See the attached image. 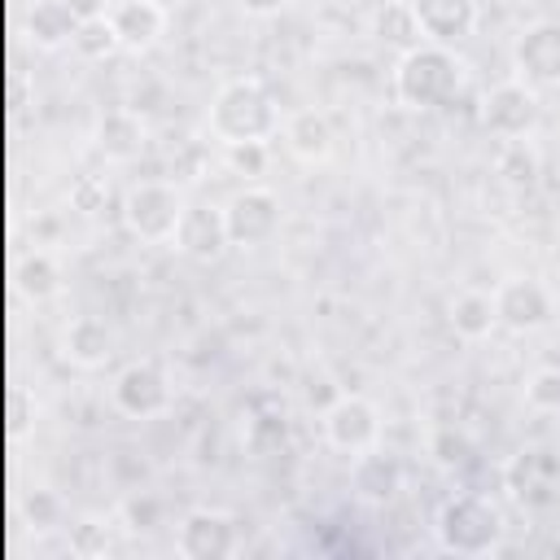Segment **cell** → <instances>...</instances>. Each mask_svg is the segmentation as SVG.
Listing matches in <instances>:
<instances>
[{"mask_svg": "<svg viewBox=\"0 0 560 560\" xmlns=\"http://www.w3.org/2000/svg\"><path fill=\"white\" fill-rule=\"evenodd\" d=\"M109 22H114V35H118V44L127 48V52H149L158 39H162V31H166V9L162 4H153V0H114L109 9Z\"/></svg>", "mask_w": 560, "mask_h": 560, "instance_id": "19", "label": "cell"}, {"mask_svg": "<svg viewBox=\"0 0 560 560\" xmlns=\"http://www.w3.org/2000/svg\"><path fill=\"white\" fill-rule=\"evenodd\" d=\"M79 22H83V18L70 9V0H31L26 13H22L26 39H31L35 48H44V52L70 44L74 31H79Z\"/></svg>", "mask_w": 560, "mask_h": 560, "instance_id": "20", "label": "cell"}, {"mask_svg": "<svg viewBox=\"0 0 560 560\" xmlns=\"http://www.w3.org/2000/svg\"><path fill=\"white\" fill-rule=\"evenodd\" d=\"M118 521L127 534H153L158 525H166V503L149 490H131L122 503H118Z\"/></svg>", "mask_w": 560, "mask_h": 560, "instance_id": "24", "label": "cell"}, {"mask_svg": "<svg viewBox=\"0 0 560 560\" xmlns=\"http://www.w3.org/2000/svg\"><path fill=\"white\" fill-rule=\"evenodd\" d=\"M70 48H74L79 57H88V61H105V57H109L114 48H122V44H118V35H114L109 13H101V18H83V22H79Z\"/></svg>", "mask_w": 560, "mask_h": 560, "instance_id": "25", "label": "cell"}, {"mask_svg": "<svg viewBox=\"0 0 560 560\" xmlns=\"http://www.w3.org/2000/svg\"><path fill=\"white\" fill-rule=\"evenodd\" d=\"M92 144L105 162H136L149 144V122L140 109L131 105H114V109H101L96 114V127H92Z\"/></svg>", "mask_w": 560, "mask_h": 560, "instance_id": "14", "label": "cell"}, {"mask_svg": "<svg viewBox=\"0 0 560 560\" xmlns=\"http://www.w3.org/2000/svg\"><path fill=\"white\" fill-rule=\"evenodd\" d=\"M433 538L451 556H490L503 542V516L486 494H451L433 516Z\"/></svg>", "mask_w": 560, "mask_h": 560, "instance_id": "3", "label": "cell"}, {"mask_svg": "<svg viewBox=\"0 0 560 560\" xmlns=\"http://www.w3.org/2000/svg\"><path fill=\"white\" fill-rule=\"evenodd\" d=\"M376 31H381V39L398 44L402 52H407V48H416V44H424V39H420V31H416V22H411L407 0H402V4H389V9L376 18Z\"/></svg>", "mask_w": 560, "mask_h": 560, "instance_id": "29", "label": "cell"}, {"mask_svg": "<svg viewBox=\"0 0 560 560\" xmlns=\"http://www.w3.org/2000/svg\"><path fill=\"white\" fill-rule=\"evenodd\" d=\"M525 402L534 411H560V368H538L525 381Z\"/></svg>", "mask_w": 560, "mask_h": 560, "instance_id": "31", "label": "cell"}, {"mask_svg": "<svg viewBox=\"0 0 560 560\" xmlns=\"http://www.w3.org/2000/svg\"><path fill=\"white\" fill-rule=\"evenodd\" d=\"M114 547V525L105 516H79L70 525V551L74 556H105Z\"/></svg>", "mask_w": 560, "mask_h": 560, "instance_id": "27", "label": "cell"}, {"mask_svg": "<svg viewBox=\"0 0 560 560\" xmlns=\"http://www.w3.org/2000/svg\"><path fill=\"white\" fill-rule=\"evenodd\" d=\"M503 490L521 508H529V512L560 508V451H551V446H521L503 464Z\"/></svg>", "mask_w": 560, "mask_h": 560, "instance_id": "5", "label": "cell"}, {"mask_svg": "<svg viewBox=\"0 0 560 560\" xmlns=\"http://www.w3.org/2000/svg\"><path fill=\"white\" fill-rule=\"evenodd\" d=\"M512 74L534 92L560 88V18H538L512 39Z\"/></svg>", "mask_w": 560, "mask_h": 560, "instance_id": "10", "label": "cell"}, {"mask_svg": "<svg viewBox=\"0 0 560 560\" xmlns=\"http://www.w3.org/2000/svg\"><path fill=\"white\" fill-rule=\"evenodd\" d=\"M61 516H66V508H61V499L52 494V490H26L22 494V521L35 529V534H48V529H57L61 525Z\"/></svg>", "mask_w": 560, "mask_h": 560, "instance_id": "28", "label": "cell"}, {"mask_svg": "<svg viewBox=\"0 0 560 560\" xmlns=\"http://www.w3.org/2000/svg\"><path fill=\"white\" fill-rule=\"evenodd\" d=\"M319 429H324V442L332 451L354 459V455L381 446V407L363 394H337L319 411Z\"/></svg>", "mask_w": 560, "mask_h": 560, "instance_id": "7", "label": "cell"}, {"mask_svg": "<svg viewBox=\"0 0 560 560\" xmlns=\"http://www.w3.org/2000/svg\"><path fill=\"white\" fill-rule=\"evenodd\" d=\"M350 490H354L359 503H372V508L394 503L398 490H402V464H398V455H389L381 446L354 455V464H350Z\"/></svg>", "mask_w": 560, "mask_h": 560, "instance_id": "17", "label": "cell"}, {"mask_svg": "<svg viewBox=\"0 0 560 560\" xmlns=\"http://www.w3.org/2000/svg\"><path fill=\"white\" fill-rule=\"evenodd\" d=\"M429 455H433L442 468H459V464H468V459L477 455V446H472V438H468L464 429L442 424V429L429 433Z\"/></svg>", "mask_w": 560, "mask_h": 560, "instance_id": "26", "label": "cell"}, {"mask_svg": "<svg viewBox=\"0 0 560 560\" xmlns=\"http://www.w3.org/2000/svg\"><path fill=\"white\" fill-rule=\"evenodd\" d=\"M538 122V92L529 83H521L516 74L494 83L486 96H481V127L499 140H521L529 136Z\"/></svg>", "mask_w": 560, "mask_h": 560, "instance_id": "11", "label": "cell"}, {"mask_svg": "<svg viewBox=\"0 0 560 560\" xmlns=\"http://www.w3.org/2000/svg\"><path fill=\"white\" fill-rule=\"evenodd\" d=\"M468 66L455 48L446 44H416L407 52H398L394 66V101L411 114H429V109H446L459 92H464Z\"/></svg>", "mask_w": 560, "mask_h": 560, "instance_id": "2", "label": "cell"}, {"mask_svg": "<svg viewBox=\"0 0 560 560\" xmlns=\"http://www.w3.org/2000/svg\"><path fill=\"white\" fill-rule=\"evenodd\" d=\"M153 4H162V9H166V13H175V9H179V4H184V0H153Z\"/></svg>", "mask_w": 560, "mask_h": 560, "instance_id": "34", "label": "cell"}, {"mask_svg": "<svg viewBox=\"0 0 560 560\" xmlns=\"http://www.w3.org/2000/svg\"><path fill=\"white\" fill-rule=\"evenodd\" d=\"M184 192L171 184V179H136L127 192H122V223L136 241L144 245H166L175 241L179 232V219H184Z\"/></svg>", "mask_w": 560, "mask_h": 560, "instance_id": "4", "label": "cell"}, {"mask_svg": "<svg viewBox=\"0 0 560 560\" xmlns=\"http://www.w3.org/2000/svg\"><path fill=\"white\" fill-rule=\"evenodd\" d=\"M18 289L31 298V302H48L57 289H61V267L48 249H26L18 258Z\"/></svg>", "mask_w": 560, "mask_h": 560, "instance_id": "23", "label": "cell"}, {"mask_svg": "<svg viewBox=\"0 0 560 560\" xmlns=\"http://www.w3.org/2000/svg\"><path fill=\"white\" fill-rule=\"evenodd\" d=\"M109 402L114 411H122L127 420H153V416H166L171 402H175V389H171V376L162 363L153 359H136L127 368H118L114 385H109Z\"/></svg>", "mask_w": 560, "mask_h": 560, "instance_id": "6", "label": "cell"}, {"mask_svg": "<svg viewBox=\"0 0 560 560\" xmlns=\"http://www.w3.org/2000/svg\"><path fill=\"white\" fill-rule=\"evenodd\" d=\"M446 319H451L455 337H464V341H481V337H490V332L499 328L494 293H486V289H459V293L451 298Z\"/></svg>", "mask_w": 560, "mask_h": 560, "instance_id": "22", "label": "cell"}, {"mask_svg": "<svg viewBox=\"0 0 560 560\" xmlns=\"http://www.w3.org/2000/svg\"><path fill=\"white\" fill-rule=\"evenodd\" d=\"M175 551L184 560H223L236 551V521L223 508H192L175 525Z\"/></svg>", "mask_w": 560, "mask_h": 560, "instance_id": "12", "label": "cell"}, {"mask_svg": "<svg viewBox=\"0 0 560 560\" xmlns=\"http://www.w3.org/2000/svg\"><path fill=\"white\" fill-rule=\"evenodd\" d=\"M494 175H499L503 188H512V192H529V188H538L542 153L534 149L529 136H521V140H503L499 153H494Z\"/></svg>", "mask_w": 560, "mask_h": 560, "instance_id": "21", "label": "cell"}, {"mask_svg": "<svg viewBox=\"0 0 560 560\" xmlns=\"http://www.w3.org/2000/svg\"><path fill=\"white\" fill-rule=\"evenodd\" d=\"M179 254L197 258V262H214L232 236H228V219H223V206H210V201H188L184 206V219H179V232L171 241Z\"/></svg>", "mask_w": 560, "mask_h": 560, "instance_id": "15", "label": "cell"}, {"mask_svg": "<svg viewBox=\"0 0 560 560\" xmlns=\"http://www.w3.org/2000/svg\"><path fill=\"white\" fill-rule=\"evenodd\" d=\"M223 219H228V236L236 249H258V245L276 241V232L284 223V206L271 188L249 184V188L232 192V201L223 206Z\"/></svg>", "mask_w": 560, "mask_h": 560, "instance_id": "9", "label": "cell"}, {"mask_svg": "<svg viewBox=\"0 0 560 560\" xmlns=\"http://www.w3.org/2000/svg\"><path fill=\"white\" fill-rule=\"evenodd\" d=\"M61 359L92 372V368H105L109 354H114V328L101 319V315H74L66 328H61V341H57Z\"/></svg>", "mask_w": 560, "mask_h": 560, "instance_id": "18", "label": "cell"}, {"mask_svg": "<svg viewBox=\"0 0 560 560\" xmlns=\"http://www.w3.org/2000/svg\"><path fill=\"white\" fill-rule=\"evenodd\" d=\"M494 315H499V328L529 337L556 319V298L534 276H503L494 284Z\"/></svg>", "mask_w": 560, "mask_h": 560, "instance_id": "8", "label": "cell"}, {"mask_svg": "<svg viewBox=\"0 0 560 560\" xmlns=\"http://www.w3.org/2000/svg\"><path fill=\"white\" fill-rule=\"evenodd\" d=\"M223 162H228L241 179H258V175H267L271 149H267V144H223Z\"/></svg>", "mask_w": 560, "mask_h": 560, "instance_id": "30", "label": "cell"}, {"mask_svg": "<svg viewBox=\"0 0 560 560\" xmlns=\"http://www.w3.org/2000/svg\"><path fill=\"white\" fill-rule=\"evenodd\" d=\"M411 22L420 31L424 44H446L455 48L459 39H468L481 22V0H407Z\"/></svg>", "mask_w": 560, "mask_h": 560, "instance_id": "13", "label": "cell"}, {"mask_svg": "<svg viewBox=\"0 0 560 560\" xmlns=\"http://www.w3.org/2000/svg\"><path fill=\"white\" fill-rule=\"evenodd\" d=\"M293 0H236V9L245 13V18H276V13H284Z\"/></svg>", "mask_w": 560, "mask_h": 560, "instance_id": "32", "label": "cell"}, {"mask_svg": "<svg viewBox=\"0 0 560 560\" xmlns=\"http://www.w3.org/2000/svg\"><path fill=\"white\" fill-rule=\"evenodd\" d=\"M70 9H74L79 18H101V13H105V4H101V0H70Z\"/></svg>", "mask_w": 560, "mask_h": 560, "instance_id": "33", "label": "cell"}, {"mask_svg": "<svg viewBox=\"0 0 560 560\" xmlns=\"http://www.w3.org/2000/svg\"><path fill=\"white\" fill-rule=\"evenodd\" d=\"M280 136H284V149H289L298 162H306V166L328 162V158H332V144H337L332 118H328L324 109H315V105H302V109L284 114Z\"/></svg>", "mask_w": 560, "mask_h": 560, "instance_id": "16", "label": "cell"}, {"mask_svg": "<svg viewBox=\"0 0 560 560\" xmlns=\"http://www.w3.org/2000/svg\"><path fill=\"white\" fill-rule=\"evenodd\" d=\"M206 127L219 144H271L284 127V109L262 79L245 74V79H228L214 92Z\"/></svg>", "mask_w": 560, "mask_h": 560, "instance_id": "1", "label": "cell"}]
</instances>
